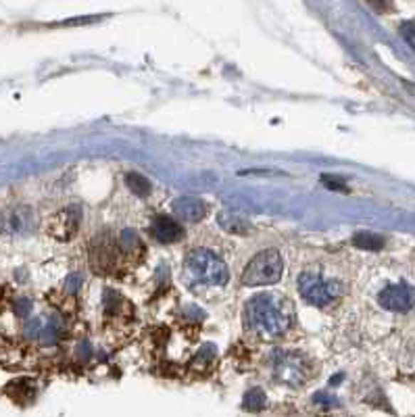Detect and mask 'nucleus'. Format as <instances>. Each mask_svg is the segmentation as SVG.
<instances>
[{"label":"nucleus","mask_w":415,"mask_h":417,"mask_svg":"<svg viewBox=\"0 0 415 417\" xmlns=\"http://www.w3.org/2000/svg\"><path fill=\"white\" fill-rule=\"evenodd\" d=\"M242 320L253 336L261 340H273L290 328L293 307L286 298L263 292L246 302Z\"/></svg>","instance_id":"nucleus-1"},{"label":"nucleus","mask_w":415,"mask_h":417,"mask_svg":"<svg viewBox=\"0 0 415 417\" xmlns=\"http://www.w3.org/2000/svg\"><path fill=\"white\" fill-rule=\"evenodd\" d=\"M186 280L192 286H224L230 280L228 265L211 250H192L184 263Z\"/></svg>","instance_id":"nucleus-2"},{"label":"nucleus","mask_w":415,"mask_h":417,"mask_svg":"<svg viewBox=\"0 0 415 417\" xmlns=\"http://www.w3.org/2000/svg\"><path fill=\"white\" fill-rule=\"evenodd\" d=\"M282 271H284L282 255L275 248H269V250H263V253L255 255L248 261V265L242 271L240 282L244 286H251V288L269 286V284H275L282 278Z\"/></svg>","instance_id":"nucleus-3"},{"label":"nucleus","mask_w":415,"mask_h":417,"mask_svg":"<svg viewBox=\"0 0 415 417\" xmlns=\"http://www.w3.org/2000/svg\"><path fill=\"white\" fill-rule=\"evenodd\" d=\"M298 292L307 302L315 307H327L340 297V284L326 282L317 271H303L298 275Z\"/></svg>","instance_id":"nucleus-4"},{"label":"nucleus","mask_w":415,"mask_h":417,"mask_svg":"<svg viewBox=\"0 0 415 417\" xmlns=\"http://www.w3.org/2000/svg\"><path fill=\"white\" fill-rule=\"evenodd\" d=\"M273 376L280 384L290 388H297L305 384L311 376V363L309 359L303 357L300 353H284L275 361Z\"/></svg>","instance_id":"nucleus-5"},{"label":"nucleus","mask_w":415,"mask_h":417,"mask_svg":"<svg viewBox=\"0 0 415 417\" xmlns=\"http://www.w3.org/2000/svg\"><path fill=\"white\" fill-rule=\"evenodd\" d=\"M80 217H82V211H80L78 205L65 207L51 219V226H48L51 236L61 240V242L71 240L80 230Z\"/></svg>","instance_id":"nucleus-6"},{"label":"nucleus","mask_w":415,"mask_h":417,"mask_svg":"<svg viewBox=\"0 0 415 417\" xmlns=\"http://www.w3.org/2000/svg\"><path fill=\"white\" fill-rule=\"evenodd\" d=\"M378 302L384 307L386 311L405 313L414 307L415 292L414 288L407 284H392L378 295Z\"/></svg>","instance_id":"nucleus-7"},{"label":"nucleus","mask_w":415,"mask_h":417,"mask_svg":"<svg viewBox=\"0 0 415 417\" xmlns=\"http://www.w3.org/2000/svg\"><path fill=\"white\" fill-rule=\"evenodd\" d=\"M174 213H176L179 221L199 223L207 215V205L201 199H194V196H179L174 201Z\"/></svg>","instance_id":"nucleus-8"},{"label":"nucleus","mask_w":415,"mask_h":417,"mask_svg":"<svg viewBox=\"0 0 415 417\" xmlns=\"http://www.w3.org/2000/svg\"><path fill=\"white\" fill-rule=\"evenodd\" d=\"M150 236L157 240V242H163V244H172V242H178L184 238V230L178 221H174L172 217H157L150 226Z\"/></svg>","instance_id":"nucleus-9"},{"label":"nucleus","mask_w":415,"mask_h":417,"mask_svg":"<svg viewBox=\"0 0 415 417\" xmlns=\"http://www.w3.org/2000/svg\"><path fill=\"white\" fill-rule=\"evenodd\" d=\"M113 255H115L113 242H109V240H105L100 236V238H96V242H92L90 265H92V269H96L98 273H105L113 263Z\"/></svg>","instance_id":"nucleus-10"},{"label":"nucleus","mask_w":415,"mask_h":417,"mask_svg":"<svg viewBox=\"0 0 415 417\" xmlns=\"http://www.w3.org/2000/svg\"><path fill=\"white\" fill-rule=\"evenodd\" d=\"M4 226L9 232H26L30 230L31 226V211L30 208H15L6 219H4Z\"/></svg>","instance_id":"nucleus-11"},{"label":"nucleus","mask_w":415,"mask_h":417,"mask_svg":"<svg viewBox=\"0 0 415 417\" xmlns=\"http://www.w3.org/2000/svg\"><path fill=\"white\" fill-rule=\"evenodd\" d=\"M217 221H219L221 230L228 234H246L248 232V221L236 213H221L217 217Z\"/></svg>","instance_id":"nucleus-12"},{"label":"nucleus","mask_w":415,"mask_h":417,"mask_svg":"<svg viewBox=\"0 0 415 417\" xmlns=\"http://www.w3.org/2000/svg\"><path fill=\"white\" fill-rule=\"evenodd\" d=\"M125 186L134 192V194H138V196H149L150 190H152V186H150V181L142 174H138V171H130L127 176H125Z\"/></svg>","instance_id":"nucleus-13"},{"label":"nucleus","mask_w":415,"mask_h":417,"mask_svg":"<svg viewBox=\"0 0 415 417\" xmlns=\"http://www.w3.org/2000/svg\"><path fill=\"white\" fill-rule=\"evenodd\" d=\"M353 244L357 248L363 250H380L384 246V238L380 234H372V232H359L353 236Z\"/></svg>","instance_id":"nucleus-14"},{"label":"nucleus","mask_w":415,"mask_h":417,"mask_svg":"<svg viewBox=\"0 0 415 417\" xmlns=\"http://www.w3.org/2000/svg\"><path fill=\"white\" fill-rule=\"evenodd\" d=\"M266 392L261 388H251L246 394H244V401H242V407L251 413H257L266 407Z\"/></svg>","instance_id":"nucleus-15"},{"label":"nucleus","mask_w":415,"mask_h":417,"mask_svg":"<svg viewBox=\"0 0 415 417\" xmlns=\"http://www.w3.org/2000/svg\"><path fill=\"white\" fill-rule=\"evenodd\" d=\"M401 36L405 38V42L415 51V21H405V23H401Z\"/></svg>","instance_id":"nucleus-16"},{"label":"nucleus","mask_w":415,"mask_h":417,"mask_svg":"<svg viewBox=\"0 0 415 417\" xmlns=\"http://www.w3.org/2000/svg\"><path fill=\"white\" fill-rule=\"evenodd\" d=\"M322 184L327 186L330 190H336V192H347V190H349L347 184H345L342 179L334 178V176H322Z\"/></svg>","instance_id":"nucleus-17"},{"label":"nucleus","mask_w":415,"mask_h":417,"mask_svg":"<svg viewBox=\"0 0 415 417\" xmlns=\"http://www.w3.org/2000/svg\"><path fill=\"white\" fill-rule=\"evenodd\" d=\"M378 13H388V11H392V2L390 0H367Z\"/></svg>","instance_id":"nucleus-18"}]
</instances>
